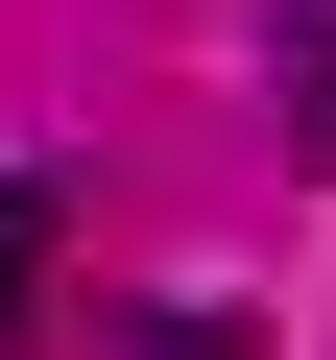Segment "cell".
<instances>
[{
	"instance_id": "6da1fadb",
	"label": "cell",
	"mask_w": 336,
	"mask_h": 360,
	"mask_svg": "<svg viewBox=\"0 0 336 360\" xmlns=\"http://www.w3.org/2000/svg\"><path fill=\"white\" fill-rule=\"evenodd\" d=\"M264 72H288V144L336 168V0H264Z\"/></svg>"
},
{
	"instance_id": "7a4b0ae2",
	"label": "cell",
	"mask_w": 336,
	"mask_h": 360,
	"mask_svg": "<svg viewBox=\"0 0 336 360\" xmlns=\"http://www.w3.org/2000/svg\"><path fill=\"white\" fill-rule=\"evenodd\" d=\"M25 288H49V193L0 168V312H25Z\"/></svg>"
}]
</instances>
